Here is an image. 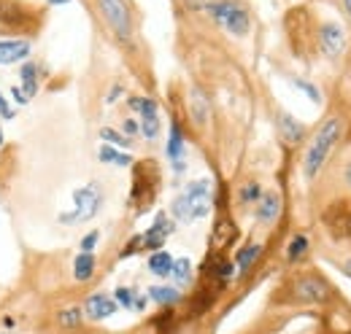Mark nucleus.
<instances>
[{"mask_svg": "<svg viewBox=\"0 0 351 334\" xmlns=\"http://www.w3.org/2000/svg\"><path fill=\"white\" fill-rule=\"evenodd\" d=\"M211 210V181H192L171 205V216L181 224H192Z\"/></svg>", "mask_w": 351, "mask_h": 334, "instance_id": "1", "label": "nucleus"}, {"mask_svg": "<svg viewBox=\"0 0 351 334\" xmlns=\"http://www.w3.org/2000/svg\"><path fill=\"white\" fill-rule=\"evenodd\" d=\"M338 138H341V119L338 116H330L324 125L319 127V132L313 135V140H311V146H308L306 151V165H303V170H306L308 178H313L324 167L330 151L338 143Z\"/></svg>", "mask_w": 351, "mask_h": 334, "instance_id": "2", "label": "nucleus"}, {"mask_svg": "<svg viewBox=\"0 0 351 334\" xmlns=\"http://www.w3.org/2000/svg\"><path fill=\"white\" fill-rule=\"evenodd\" d=\"M203 8L219 22L227 33H232V36H246L249 33L252 19H249V11L238 0H208Z\"/></svg>", "mask_w": 351, "mask_h": 334, "instance_id": "3", "label": "nucleus"}, {"mask_svg": "<svg viewBox=\"0 0 351 334\" xmlns=\"http://www.w3.org/2000/svg\"><path fill=\"white\" fill-rule=\"evenodd\" d=\"M100 205H103V189H100V183L79 186L73 192V210L62 213L60 216V224H84V221L95 218L100 213Z\"/></svg>", "mask_w": 351, "mask_h": 334, "instance_id": "4", "label": "nucleus"}, {"mask_svg": "<svg viewBox=\"0 0 351 334\" xmlns=\"http://www.w3.org/2000/svg\"><path fill=\"white\" fill-rule=\"evenodd\" d=\"M132 183H135L130 194L132 208L143 210L146 205H152L154 203V194H157V186H160V170H157V165L152 159L149 162H138Z\"/></svg>", "mask_w": 351, "mask_h": 334, "instance_id": "5", "label": "nucleus"}, {"mask_svg": "<svg viewBox=\"0 0 351 334\" xmlns=\"http://www.w3.org/2000/svg\"><path fill=\"white\" fill-rule=\"evenodd\" d=\"M100 14L106 19V25L111 27V33L117 36V41L130 43L132 41V11L128 0H97Z\"/></svg>", "mask_w": 351, "mask_h": 334, "instance_id": "6", "label": "nucleus"}, {"mask_svg": "<svg viewBox=\"0 0 351 334\" xmlns=\"http://www.w3.org/2000/svg\"><path fill=\"white\" fill-rule=\"evenodd\" d=\"M292 299L303 302V305H324L332 299V286L322 275L306 272L292 281Z\"/></svg>", "mask_w": 351, "mask_h": 334, "instance_id": "7", "label": "nucleus"}, {"mask_svg": "<svg viewBox=\"0 0 351 334\" xmlns=\"http://www.w3.org/2000/svg\"><path fill=\"white\" fill-rule=\"evenodd\" d=\"M176 224L173 218H168L165 213H160L154 218V224L146 229V235H141V243H143V250H162L165 240L173 235Z\"/></svg>", "mask_w": 351, "mask_h": 334, "instance_id": "8", "label": "nucleus"}, {"mask_svg": "<svg viewBox=\"0 0 351 334\" xmlns=\"http://www.w3.org/2000/svg\"><path fill=\"white\" fill-rule=\"evenodd\" d=\"M324 224L332 229V235L338 237H351V203L349 200H341V203H332L327 213H324Z\"/></svg>", "mask_w": 351, "mask_h": 334, "instance_id": "9", "label": "nucleus"}, {"mask_svg": "<svg viewBox=\"0 0 351 334\" xmlns=\"http://www.w3.org/2000/svg\"><path fill=\"white\" fill-rule=\"evenodd\" d=\"M319 49L327 57L343 54V49H346V33H343V27L338 22H324L319 27Z\"/></svg>", "mask_w": 351, "mask_h": 334, "instance_id": "10", "label": "nucleus"}, {"mask_svg": "<svg viewBox=\"0 0 351 334\" xmlns=\"http://www.w3.org/2000/svg\"><path fill=\"white\" fill-rule=\"evenodd\" d=\"M238 240V227H235V221L232 218H219L217 224H214V229H211V240H208V246L214 253H219V250L230 248L232 243Z\"/></svg>", "mask_w": 351, "mask_h": 334, "instance_id": "11", "label": "nucleus"}, {"mask_svg": "<svg viewBox=\"0 0 351 334\" xmlns=\"http://www.w3.org/2000/svg\"><path fill=\"white\" fill-rule=\"evenodd\" d=\"M117 299L108 296V294H92L87 302H84V316L92 318V321H106L117 313Z\"/></svg>", "mask_w": 351, "mask_h": 334, "instance_id": "12", "label": "nucleus"}, {"mask_svg": "<svg viewBox=\"0 0 351 334\" xmlns=\"http://www.w3.org/2000/svg\"><path fill=\"white\" fill-rule=\"evenodd\" d=\"M33 46L30 41H22V38H3L0 41V65H16V62H25L30 57Z\"/></svg>", "mask_w": 351, "mask_h": 334, "instance_id": "13", "label": "nucleus"}, {"mask_svg": "<svg viewBox=\"0 0 351 334\" xmlns=\"http://www.w3.org/2000/svg\"><path fill=\"white\" fill-rule=\"evenodd\" d=\"M95 270H97V259H95V253L82 250V253L73 259V278H76L79 283L92 281V278H95Z\"/></svg>", "mask_w": 351, "mask_h": 334, "instance_id": "14", "label": "nucleus"}, {"mask_svg": "<svg viewBox=\"0 0 351 334\" xmlns=\"http://www.w3.org/2000/svg\"><path fill=\"white\" fill-rule=\"evenodd\" d=\"M165 151H168V159L173 162L176 170H184V132L178 129L176 122L171 125V138H168Z\"/></svg>", "mask_w": 351, "mask_h": 334, "instance_id": "15", "label": "nucleus"}, {"mask_svg": "<svg viewBox=\"0 0 351 334\" xmlns=\"http://www.w3.org/2000/svg\"><path fill=\"white\" fill-rule=\"evenodd\" d=\"M278 210H281L278 194H276V192H265L263 197H260V203H257V218H260L263 224H273L276 216H278Z\"/></svg>", "mask_w": 351, "mask_h": 334, "instance_id": "16", "label": "nucleus"}, {"mask_svg": "<svg viewBox=\"0 0 351 334\" xmlns=\"http://www.w3.org/2000/svg\"><path fill=\"white\" fill-rule=\"evenodd\" d=\"M173 256L168 253V250H154L152 256H149V272L152 275H157V278H171V272H173Z\"/></svg>", "mask_w": 351, "mask_h": 334, "instance_id": "17", "label": "nucleus"}, {"mask_svg": "<svg viewBox=\"0 0 351 334\" xmlns=\"http://www.w3.org/2000/svg\"><path fill=\"white\" fill-rule=\"evenodd\" d=\"M189 111H192L195 125H206V122H208L211 108H208V100H206V94H203L200 89H192V92H189Z\"/></svg>", "mask_w": 351, "mask_h": 334, "instance_id": "18", "label": "nucleus"}, {"mask_svg": "<svg viewBox=\"0 0 351 334\" xmlns=\"http://www.w3.org/2000/svg\"><path fill=\"white\" fill-rule=\"evenodd\" d=\"M260 253H263V246H246V248H241L235 253V270L241 272V275H246L249 270H252V264L260 259Z\"/></svg>", "mask_w": 351, "mask_h": 334, "instance_id": "19", "label": "nucleus"}, {"mask_svg": "<svg viewBox=\"0 0 351 334\" xmlns=\"http://www.w3.org/2000/svg\"><path fill=\"white\" fill-rule=\"evenodd\" d=\"M97 157H100V162H106V165H114V167H130L132 165V157L128 151H117L114 146H100V151H97Z\"/></svg>", "mask_w": 351, "mask_h": 334, "instance_id": "20", "label": "nucleus"}, {"mask_svg": "<svg viewBox=\"0 0 351 334\" xmlns=\"http://www.w3.org/2000/svg\"><path fill=\"white\" fill-rule=\"evenodd\" d=\"M22 92L30 100L38 92V65L36 62H25L22 65Z\"/></svg>", "mask_w": 351, "mask_h": 334, "instance_id": "21", "label": "nucleus"}, {"mask_svg": "<svg viewBox=\"0 0 351 334\" xmlns=\"http://www.w3.org/2000/svg\"><path fill=\"white\" fill-rule=\"evenodd\" d=\"M149 299L157 302V305H162V307H171V305H176L181 299V294L173 286H152L149 289Z\"/></svg>", "mask_w": 351, "mask_h": 334, "instance_id": "22", "label": "nucleus"}, {"mask_svg": "<svg viewBox=\"0 0 351 334\" xmlns=\"http://www.w3.org/2000/svg\"><path fill=\"white\" fill-rule=\"evenodd\" d=\"M208 275L219 283V286H224L232 275H235V264L232 261H227V259H217L214 264H211V270H208Z\"/></svg>", "mask_w": 351, "mask_h": 334, "instance_id": "23", "label": "nucleus"}, {"mask_svg": "<svg viewBox=\"0 0 351 334\" xmlns=\"http://www.w3.org/2000/svg\"><path fill=\"white\" fill-rule=\"evenodd\" d=\"M171 278H173L178 286H186V283L192 281V261H189L186 256H181V259H176L173 261V272H171Z\"/></svg>", "mask_w": 351, "mask_h": 334, "instance_id": "24", "label": "nucleus"}, {"mask_svg": "<svg viewBox=\"0 0 351 334\" xmlns=\"http://www.w3.org/2000/svg\"><path fill=\"white\" fill-rule=\"evenodd\" d=\"M278 127H281V132H284V138H287L289 143H298V140L303 138V125H298V122H295L292 116H287V114H281Z\"/></svg>", "mask_w": 351, "mask_h": 334, "instance_id": "25", "label": "nucleus"}, {"mask_svg": "<svg viewBox=\"0 0 351 334\" xmlns=\"http://www.w3.org/2000/svg\"><path fill=\"white\" fill-rule=\"evenodd\" d=\"M82 321H84V310H82V307H65V310H60V313H57V324H60V326H65V329L79 326Z\"/></svg>", "mask_w": 351, "mask_h": 334, "instance_id": "26", "label": "nucleus"}, {"mask_svg": "<svg viewBox=\"0 0 351 334\" xmlns=\"http://www.w3.org/2000/svg\"><path fill=\"white\" fill-rule=\"evenodd\" d=\"M308 253V237L306 235H295L292 240H289V246H287V259L289 261H298V259H303Z\"/></svg>", "mask_w": 351, "mask_h": 334, "instance_id": "27", "label": "nucleus"}, {"mask_svg": "<svg viewBox=\"0 0 351 334\" xmlns=\"http://www.w3.org/2000/svg\"><path fill=\"white\" fill-rule=\"evenodd\" d=\"M141 135L146 140H154L160 135V114H149V116H141Z\"/></svg>", "mask_w": 351, "mask_h": 334, "instance_id": "28", "label": "nucleus"}, {"mask_svg": "<svg viewBox=\"0 0 351 334\" xmlns=\"http://www.w3.org/2000/svg\"><path fill=\"white\" fill-rule=\"evenodd\" d=\"M100 138H103L108 146H114V149H130V138L122 135V132H117V129H111V127H103V129H100Z\"/></svg>", "mask_w": 351, "mask_h": 334, "instance_id": "29", "label": "nucleus"}, {"mask_svg": "<svg viewBox=\"0 0 351 334\" xmlns=\"http://www.w3.org/2000/svg\"><path fill=\"white\" fill-rule=\"evenodd\" d=\"M130 105L132 111H138L141 116H149V114H157V103L152 97H130Z\"/></svg>", "mask_w": 351, "mask_h": 334, "instance_id": "30", "label": "nucleus"}, {"mask_svg": "<svg viewBox=\"0 0 351 334\" xmlns=\"http://www.w3.org/2000/svg\"><path fill=\"white\" fill-rule=\"evenodd\" d=\"M263 186L260 183H246V186H241V203H246V205H252V203H260V197H263Z\"/></svg>", "mask_w": 351, "mask_h": 334, "instance_id": "31", "label": "nucleus"}, {"mask_svg": "<svg viewBox=\"0 0 351 334\" xmlns=\"http://www.w3.org/2000/svg\"><path fill=\"white\" fill-rule=\"evenodd\" d=\"M114 299H117V305L125 307V310H132V307H135V292L128 289V286H119V289L114 292Z\"/></svg>", "mask_w": 351, "mask_h": 334, "instance_id": "32", "label": "nucleus"}, {"mask_svg": "<svg viewBox=\"0 0 351 334\" xmlns=\"http://www.w3.org/2000/svg\"><path fill=\"white\" fill-rule=\"evenodd\" d=\"M295 86H298V89H303V92H306V94L311 97V100H313V103H319V89H316L313 84L300 81V79H298V81H295Z\"/></svg>", "mask_w": 351, "mask_h": 334, "instance_id": "33", "label": "nucleus"}, {"mask_svg": "<svg viewBox=\"0 0 351 334\" xmlns=\"http://www.w3.org/2000/svg\"><path fill=\"white\" fill-rule=\"evenodd\" d=\"M97 240H100V232H97V229H95V232H89L87 237L82 240V250H87V253H92V248L97 246Z\"/></svg>", "mask_w": 351, "mask_h": 334, "instance_id": "34", "label": "nucleus"}, {"mask_svg": "<svg viewBox=\"0 0 351 334\" xmlns=\"http://www.w3.org/2000/svg\"><path fill=\"white\" fill-rule=\"evenodd\" d=\"M0 116H3V119H14V108L8 105V100H5L3 94H0Z\"/></svg>", "mask_w": 351, "mask_h": 334, "instance_id": "35", "label": "nucleus"}, {"mask_svg": "<svg viewBox=\"0 0 351 334\" xmlns=\"http://www.w3.org/2000/svg\"><path fill=\"white\" fill-rule=\"evenodd\" d=\"M122 129H125L128 135H138V132H141V125H138L135 119H125V125H122Z\"/></svg>", "mask_w": 351, "mask_h": 334, "instance_id": "36", "label": "nucleus"}, {"mask_svg": "<svg viewBox=\"0 0 351 334\" xmlns=\"http://www.w3.org/2000/svg\"><path fill=\"white\" fill-rule=\"evenodd\" d=\"M343 272L351 278V259H346V261H343Z\"/></svg>", "mask_w": 351, "mask_h": 334, "instance_id": "37", "label": "nucleus"}, {"mask_svg": "<svg viewBox=\"0 0 351 334\" xmlns=\"http://www.w3.org/2000/svg\"><path fill=\"white\" fill-rule=\"evenodd\" d=\"M51 5H65V3H71V0H49Z\"/></svg>", "mask_w": 351, "mask_h": 334, "instance_id": "38", "label": "nucleus"}, {"mask_svg": "<svg viewBox=\"0 0 351 334\" xmlns=\"http://www.w3.org/2000/svg\"><path fill=\"white\" fill-rule=\"evenodd\" d=\"M346 183H349V186H351V165L346 167Z\"/></svg>", "mask_w": 351, "mask_h": 334, "instance_id": "39", "label": "nucleus"}, {"mask_svg": "<svg viewBox=\"0 0 351 334\" xmlns=\"http://www.w3.org/2000/svg\"><path fill=\"white\" fill-rule=\"evenodd\" d=\"M343 5H346V11H349V16H351V0H343Z\"/></svg>", "mask_w": 351, "mask_h": 334, "instance_id": "40", "label": "nucleus"}, {"mask_svg": "<svg viewBox=\"0 0 351 334\" xmlns=\"http://www.w3.org/2000/svg\"><path fill=\"white\" fill-rule=\"evenodd\" d=\"M0 146H3V129H0Z\"/></svg>", "mask_w": 351, "mask_h": 334, "instance_id": "41", "label": "nucleus"}]
</instances>
